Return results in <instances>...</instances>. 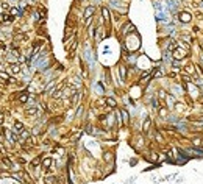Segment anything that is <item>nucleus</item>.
Masks as SVG:
<instances>
[{
	"instance_id": "7",
	"label": "nucleus",
	"mask_w": 203,
	"mask_h": 184,
	"mask_svg": "<svg viewBox=\"0 0 203 184\" xmlns=\"http://www.w3.org/2000/svg\"><path fill=\"white\" fill-rule=\"evenodd\" d=\"M178 19H180V22H183V23H189L192 21V16H191V13H188V11H180Z\"/></svg>"
},
{
	"instance_id": "19",
	"label": "nucleus",
	"mask_w": 203,
	"mask_h": 184,
	"mask_svg": "<svg viewBox=\"0 0 203 184\" xmlns=\"http://www.w3.org/2000/svg\"><path fill=\"white\" fill-rule=\"evenodd\" d=\"M36 114H38V108H36V106H30V108L25 109V116L27 117H33Z\"/></svg>"
},
{
	"instance_id": "15",
	"label": "nucleus",
	"mask_w": 203,
	"mask_h": 184,
	"mask_svg": "<svg viewBox=\"0 0 203 184\" xmlns=\"http://www.w3.org/2000/svg\"><path fill=\"white\" fill-rule=\"evenodd\" d=\"M8 67H9L8 70L11 73H14V75H16V73H21V70H22V67H21V64H19V62H11Z\"/></svg>"
},
{
	"instance_id": "31",
	"label": "nucleus",
	"mask_w": 203,
	"mask_h": 184,
	"mask_svg": "<svg viewBox=\"0 0 203 184\" xmlns=\"http://www.w3.org/2000/svg\"><path fill=\"white\" fill-rule=\"evenodd\" d=\"M13 2H17V0H13Z\"/></svg>"
},
{
	"instance_id": "6",
	"label": "nucleus",
	"mask_w": 203,
	"mask_h": 184,
	"mask_svg": "<svg viewBox=\"0 0 203 184\" xmlns=\"http://www.w3.org/2000/svg\"><path fill=\"white\" fill-rule=\"evenodd\" d=\"M102 11V17H103V22L106 23V25H109V22H111V13H109L108 6H102L100 8Z\"/></svg>"
},
{
	"instance_id": "17",
	"label": "nucleus",
	"mask_w": 203,
	"mask_h": 184,
	"mask_svg": "<svg viewBox=\"0 0 203 184\" xmlns=\"http://www.w3.org/2000/svg\"><path fill=\"white\" fill-rule=\"evenodd\" d=\"M106 106L111 109H116L117 108V102H116V98H112V97H106Z\"/></svg>"
},
{
	"instance_id": "10",
	"label": "nucleus",
	"mask_w": 203,
	"mask_h": 184,
	"mask_svg": "<svg viewBox=\"0 0 203 184\" xmlns=\"http://www.w3.org/2000/svg\"><path fill=\"white\" fill-rule=\"evenodd\" d=\"M28 98H30V92L28 91H22L21 94L17 95V100L19 103H22V105H25V103H28Z\"/></svg>"
},
{
	"instance_id": "23",
	"label": "nucleus",
	"mask_w": 203,
	"mask_h": 184,
	"mask_svg": "<svg viewBox=\"0 0 203 184\" xmlns=\"http://www.w3.org/2000/svg\"><path fill=\"white\" fill-rule=\"evenodd\" d=\"M0 78L5 81V84H8L9 80H11V76H9V73H6V72H0Z\"/></svg>"
},
{
	"instance_id": "29",
	"label": "nucleus",
	"mask_w": 203,
	"mask_h": 184,
	"mask_svg": "<svg viewBox=\"0 0 203 184\" xmlns=\"http://www.w3.org/2000/svg\"><path fill=\"white\" fill-rule=\"evenodd\" d=\"M155 8L158 9V11H162V6H161V3H158V2H155Z\"/></svg>"
},
{
	"instance_id": "22",
	"label": "nucleus",
	"mask_w": 203,
	"mask_h": 184,
	"mask_svg": "<svg viewBox=\"0 0 203 184\" xmlns=\"http://www.w3.org/2000/svg\"><path fill=\"white\" fill-rule=\"evenodd\" d=\"M19 13H21V9H19V6H13V8H9V16H13V17H16V16H19Z\"/></svg>"
},
{
	"instance_id": "28",
	"label": "nucleus",
	"mask_w": 203,
	"mask_h": 184,
	"mask_svg": "<svg viewBox=\"0 0 203 184\" xmlns=\"http://www.w3.org/2000/svg\"><path fill=\"white\" fill-rule=\"evenodd\" d=\"M2 6H3V9H8V8H9V2H8V0H3V2H2Z\"/></svg>"
},
{
	"instance_id": "25",
	"label": "nucleus",
	"mask_w": 203,
	"mask_h": 184,
	"mask_svg": "<svg viewBox=\"0 0 203 184\" xmlns=\"http://www.w3.org/2000/svg\"><path fill=\"white\" fill-rule=\"evenodd\" d=\"M184 108H186V106L183 105V103H178V102H177V105H175V111H177V112L184 111Z\"/></svg>"
},
{
	"instance_id": "14",
	"label": "nucleus",
	"mask_w": 203,
	"mask_h": 184,
	"mask_svg": "<svg viewBox=\"0 0 203 184\" xmlns=\"http://www.w3.org/2000/svg\"><path fill=\"white\" fill-rule=\"evenodd\" d=\"M24 130H25V128H24V123L19 122V120H16L14 125H13V131H14L16 134H21V133L24 131Z\"/></svg>"
},
{
	"instance_id": "4",
	"label": "nucleus",
	"mask_w": 203,
	"mask_h": 184,
	"mask_svg": "<svg viewBox=\"0 0 203 184\" xmlns=\"http://www.w3.org/2000/svg\"><path fill=\"white\" fill-rule=\"evenodd\" d=\"M120 30H122V31H120V35H122V36H128V35H131V33H134V31H136L134 25H133L131 22H127V23H125V25L120 28Z\"/></svg>"
},
{
	"instance_id": "5",
	"label": "nucleus",
	"mask_w": 203,
	"mask_h": 184,
	"mask_svg": "<svg viewBox=\"0 0 203 184\" xmlns=\"http://www.w3.org/2000/svg\"><path fill=\"white\" fill-rule=\"evenodd\" d=\"M27 39H28V35L27 33H17V35L14 36V45H19V44H24V42H27Z\"/></svg>"
},
{
	"instance_id": "20",
	"label": "nucleus",
	"mask_w": 203,
	"mask_h": 184,
	"mask_svg": "<svg viewBox=\"0 0 203 184\" xmlns=\"http://www.w3.org/2000/svg\"><path fill=\"white\" fill-rule=\"evenodd\" d=\"M167 114H169V108H167V106H161V108L158 109V116L161 117V119H166Z\"/></svg>"
},
{
	"instance_id": "30",
	"label": "nucleus",
	"mask_w": 203,
	"mask_h": 184,
	"mask_svg": "<svg viewBox=\"0 0 203 184\" xmlns=\"http://www.w3.org/2000/svg\"><path fill=\"white\" fill-rule=\"evenodd\" d=\"M0 128H2V122H0Z\"/></svg>"
},
{
	"instance_id": "21",
	"label": "nucleus",
	"mask_w": 203,
	"mask_h": 184,
	"mask_svg": "<svg viewBox=\"0 0 203 184\" xmlns=\"http://www.w3.org/2000/svg\"><path fill=\"white\" fill-rule=\"evenodd\" d=\"M56 183V178L53 175H47L44 178V184H55Z\"/></svg>"
},
{
	"instance_id": "11",
	"label": "nucleus",
	"mask_w": 203,
	"mask_h": 184,
	"mask_svg": "<svg viewBox=\"0 0 203 184\" xmlns=\"http://www.w3.org/2000/svg\"><path fill=\"white\" fill-rule=\"evenodd\" d=\"M30 138H31V131H28V130H24V131L19 134V142H21V143H25Z\"/></svg>"
},
{
	"instance_id": "32",
	"label": "nucleus",
	"mask_w": 203,
	"mask_h": 184,
	"mask_svg": "<svg viewBox=\"0 0 203 184\" xmlns=\"http://www.w3.org/2000/svg\"><path fill=\"white\" fill-rule=\"evenodd\" d=\"M200 2H203V0H200Z\"/></svg>"
},
{
	"instance_id": "27",
	"label": "nucleus",
	"mask_w": 203,
	"mask_h": 184,
	"mask_svg": "<svg viewBox=\"0 0 203 184\" xmlns=\"http://www.w3.org/2000/svg\"><path fill=\"white\" fill-rule=\"evenodd\" d=\"M192 143H194V147H198L202 143V139L200 138H194V139H192Z\"/></svg>"
},
{
	"instance_id": "12",
	"label": "nucleus",
	"mask_w": 203,
	"mask_h": 184,
	"mask_svg": "<svg viewBox=\"0 0 203 184\" xmlns=\"http://www.w3.org/2000/svg\"><path fill=\"white\" fill-rule=\"evenodd\" d=\"M183 73H186V75H197V70H195L194 67V64H186L184 66V69H183Z\"/></svg>"
},
{
	"instance_id": "16",
	"label": "nucleus",
	"mask_w": 203,
	"mask_h": 184,
	"mask_svg": "<svg viewBox=\"0 0 203 184\" xmlns=\"http://www.w3.org/2000/svg\"><path fill=\"white\" fill-rule=\"evenodd\" d=\"M150 126H152V119H150V117H145L144 123H142V131L148 133V131H150Z\"/></svg>"
},
{
	"instance_id": "9",
	"label": "nucleus",
	"mask_w": 203,
	"mask_h": 184,
	"mask_svg": "<svg viewBox=\"0 0 203 184\" xmlns=\"http://www.w3.org/2000/svg\"><path fill=\"white\" fill-rule=\"evenodd\" d=\"M127 69H128V67H127L125 64H119V67H117V70H119V76H120L122 81H127V73H128Z\"/></svg>"
},
{
	"instance_id": "3",
	"label": "nucleus",
	"mask_w": 203,
	"mask_h": 184,
	"mask_svg": "<svg viewBox=\"0 0 203 184\" xmlns=\"http://www.w3.org/2000/svg\"><path fill=\"white\" fill-rule=\"evenodd\" d=\"M119 111H120V117H122V126H124V128H128V126H130V114H128V111L125 108H120Z\"/></svg>"
},
{
	"instance_id": "13",
	"label": "nucleus",
	"mask_w": 203,
	"mask_h": 184,
	"mask_svg": "<svg viewBox=\"0 0 203 184\" xmlns=\"http://www.w3.org/2000/svg\"><path fill=\"white\" fill-rule=\"evenodd\" d=\"M52 165H53V159L52 158H42V164H41V167L44 170H50L52 169Z\"/></svg>"
},
{
	"instance_id": "1",
	"label": "nucleus",
	"mask_w": 203,
	"mask_h": 184,
	"mask_svg": "<svg viewBox=\"0 0 203 184\" xmlns=\"http://www.w3.org/2000/svg\"><path fill=\"white\" fill-rule=\"evenodd\" d=\"M94 14H95V6L94 5H88L85 8V13H83V19H85V27H89L94 19Z\"/></svg>"
},
{
	"instance_id": "2",
	"label": "nucleus",
	"mask_w": 203,
	"mask_h": 184,
	"mask_svg": "<svg viewBox=\"0 0 203 184\" xmlns=\"http://www.w3.org/2000/svg\"><path fill=\"white\" fill-rule=\"evenodd\" d=\"M189 52L184 48H181V47H175L174 50H172V58L174 59H178V61H183L184 58H188Z\"/></svg>"
},
{
	"instance_id": "26",
	"label": "nucleus",
	"mask_w": 203,
	"mask_h": 184,
	"mask_svg": "<svg viewBox=\"0 0 203 184\" xmlns=\"http://www.w3.org/2000/svg\"><path fill=\"white\" fill-rule=\"evenodd\" d=\"M158 97H159L161 100H166V97H167V92H166L164 89H159V91H158Z\"/></svg>"
},
{
	"instance_id": "24",
	"label": "nucleus",
	"mask_w": 203,
	"mask_h": 184,
	"mask_svg": "<svg viewBox=\"0 0 203 184\" xmlns=\"http://www.w3.org/2000/svg\"><path fill=\"white\" fill-rule=\"evenodd\" d=\"M2 162H3V165H6V169H11L13 167V162L9 158H2Z\"/></svg>"
},
{
	"instance_id": "8",
	"label": "nucleus",
	"mask_w": 203,
	"mask_h": 184,
	"mask_svg": "<svg viewBox=\"0 0 203 184\" xmlns=\"http://www.w3.org/2000/svg\"><path fill=\"white\" fill-rule=\"evenodd\" d=\"M164 102H166V106H167L169 109H170V108H175V105H177V98H175L172 94H167V97H166Z\"/></svg>"
},
{
	"instance_id": "18",
	"label": "nucleus",
	"mask_w": 203,
	"mask_h": 184,
	"mask_svg": "<svg viewBox=\"0 0 203 184\" xmlns=\"http://www.w3.org/2000/svg\"><path fill=\"white\" fill-rule=\"evenodd\" d=\"M103 159H105V162H111L112 164V161H114V153L109 150V151H105L103 153Z\"/></svg>"
}]
</instances>
